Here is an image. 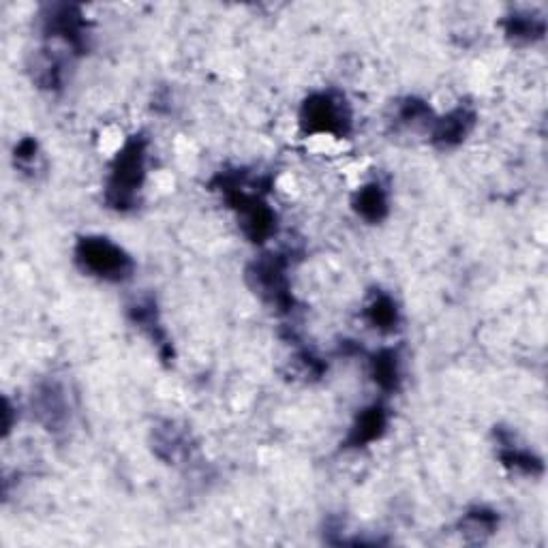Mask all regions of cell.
Segmentation results:
<instances>
[{
    "label": "cell",
    "instance_id": "1",
    "mask_svg": "<svg viewBox=\"0 0 548 548\" xmlns=\"http://www.w3.org/2000/svg\"><path fill=\"white\" fill-rule=\"evenodd\" d=\"M219 191L236 212L238 223L251 242H266L277 232V215L262 191H255L242 172H223L217 178Z\"/></svg>",
    "mask_w": 548,
    "mask_h": 548
},
{
    "label": "cell",
    "instance_id": "2",
    "mask_svg": "<svg viewBox=\"0 0 548 548\" xmlns=\"http://www.w3.org/2000/svg\"><path fill=\"white\" fill-rule=\"evenodd\" d=\"M148 142L144 135H133L118 150L110 167L108 185H105V202L118 212L133 210L140 204V193L146 182Z\"/></svg>",
    "mask_w": 548,
    "mask_h": 548
},
{
    "label": "cell",
    "instance_id": "3",
    "mask_svg": "<svg viewBox=\"0 0 548 548\" xmlns=\"http://www.w3.org/2000/svg\"><path fill=\"white\" fill-rule=\"evenodd\" d=\"M75 262L90 277L108 283H125L135 272L133 257L123 247H118L116 242L103 236L80 238L78 245H75Z\"/></svg>",
    "mask_w": 548,
    "mask_h": 548
},
{
    "label": "cell",
    "instance_id": "4",
    "mask_svg": "<svg viewBox=\"0 0 548 548\" xmlns=\"http://www.w3.org/2000/svg\"><path fill=\"white\" fill-rule=\"evenodd\" d=\"M300 129L307 135L347 137L352 133V108L337 90H322L304 99Z\"/></svg>",
    "mask_w": 548,
    "mask_h": 548
},
{
    "label": "cell",
    "instance_id": "5",
    "mask_svg": "<svg viewBox=\"0 0 548 548\" xmlns=\"http://www.w3.org/2000/svg\"><path fill=\"white\" fill-rule=\"evenodd\" d=\"M287 266L289 262L285 260V255H264L249 270V279L253 281L257 294L283 313L292 311L294 307V296L289 292Z\"/></svg>",
    "mask_w": 548,
    "mask_h": 548
},
{
    "label": "cell",
    "instance_id": "6",
    "mask_svg": "<svg viewBox=\"0 0 548 548\" xmlns=\"http://www.w3.org/2000/svg\"><path fill=\"white\" fill-rule=\"evenodd\" d=\"M43 33L45 37L63 41L75 54H82L88 48V26L82 9L75 5L50 7L43 18Z\"/></svg>",
    "mask_w": 548,
    "mask_h": 548
},
{
    "label": "cell",
    "instance_id": "7",
    "mask_svg": "<svg viewBox=\"0 0 548 548\" xmlns=\"http://www.w3.org/2000/svg\"><path fill=\"white\" fill-rule=\"evenodd\" d=\"M33 414L48 431H63L69 422V403L65 388L58 382H43L33 394Z\"/></svg>",
    "mask_w": 548,
    "mask_h": 548
},
{
    "label": "cell",
    "instance_id": "8",
    "mask_svg": "<svg viewBox=\"0 0 548 548\" xmlns=\"http://www.w3.org/2000/svg\"><path fill=\"white\" fill-rule=\"evenodd\" d=\"M476 127V112L469 105H459L446 116L431 120V140L439 148H454L467 140Z\"/></svg>",
    "mask_w": 548,
    "mask_h": 548
},
{
    "label": "cell",
    "instance_id": "9",
    "mask_svg": "<svg viewBox=\"0 0 548 548\" xmlns=\"http://www.w3.org/2000/svg\"><path fill=\"white\" fill-rule=\"evenodd\" d=\"M129 317H131V322L137 328H140L152 343L159 347L161 356L170 358L172 343H170V339H167V332H165L161 319H159V311L155 307V300H152V298L135 300L133 304H129Z\"/></svg>",
    "mask_w": 548,
    "mask_h": 548
},
{
    "label": "cell",
    "instance_id": "10",
    "mask_svg": "<svg viewBox=\"0 0 548 548\" xmlns=\"http://www.w3.org/2000/svg\"><path fill=\"white\" fill-rule=\"evenodd\" d=\"M386 429H388V409L382 403H375L360 411L352 431H349L347 435L345 444L349 448H364L382 437Z\"/></svg>",
    "mask_w": 548,
    "mask_h": 548
},
{
    "label": "cell",
    "instance_id": "11",
    "mask_svg": "<svg viewBox=\"0 0 548 548\" xmlns=\"http://www.w3.org/2000/svg\"><path fill=\"white\" fill-rule=\"evenodd\" d=\"M504 30L514 43H536L546 35V20L536 11H514L504 20Z\"/></svg>",
    "mask_w": 548,
    "mask_h": 548
},
{
    "label": "cell",
    "instance_id": "12",
    "mask_svg": "<svg viewBox=\"0 0 548 548\" xmlns=\"http://www.w3.org/2000/svg\"><path fill=\"white\" fill-rule=\"evenodd\" d=\"M499 459L506 467L521 471V474L527 476H540L544 471L542 459H538L531 450L516 444L510 435L504 433H499Z\"/></svg>",
    "mask_w": 548,
    "mask_h": 548
},
{
    "label": "cell",
    "instance_id": "13",
    "mask_svg": "<svg viewBox=\"0 0 548 548\" xmlns=\"http://www.w3.org/2000/svg\"><path fill=\"white\" fill-rule=\"evenodd\" d=\"M364 317H367V322L377 330V332H394L401 324V313L397 302H394L392 296H388L386 292H377L367 307H364Z\"/></svg>",
    "mask_w": 548,
    "mask_h": 548
},
{
    "label": "cell",
    "instance_id": "14",
    "mask_svg": "<svg viewBox=\"0 0 548 548\" xmlns=\"http://www.w3.org/2000/svg\"><path fill=\"white\" fill-rule=\"evenodd\" d=\"M354 208L364 221H369V223L384 221L388 217V193H386V189L379 185V182H369V185H364L356 193Z\"/></svg>",
    "mask_w": 548,
    "mask_h": 548
},
{
    "label": "cell",
    "instance_id": "15",
    "mask_svg": "<svg viewBox=\"0 0 548 548\" xmlns=\"http://www.w3.org/2000/svg\"><path fill=\"white\" fill-rule=\"evenodd\" d=\"M155 452L163 461L170 463L185 459L189 454V435L178 429L174 422H167L165 426L155 429Z\"/></svg>",
    "mask_w": 548,
    "mask_h": 548
},
{
    "label": "cell",
    "instance_id": "16",
    "mask_svg": "<svg viewBox=\"0 0 548 548\" xmlns=\"http://www.w3.org/2000/svg\"><path fill=\"white\" fill-rule=\"evenodd\" d=\"M499 527V516L497 512L489 510V508H474L469 510L467 514H463L461 519V534L469 540V542H484L486 538H491Z\"/></svg>",
    "mask_w": 548,
    "mask_h": 548
},
{
    "label": "cell",
    "instance_id": "17",
    "mask_svg": "<svg viewBox=\"0 0 548 548\" xmlns=\"http://www.w3.org/2000/svg\"><path fill=\"white\" fill-rule=\"evenodd\" d=\"M371 375L375 384L384 392H394L401 386V362L399 354L392 349H382V352L371 358Z\"/></svg>",
    "mask_w": 548,
    "mask_h": 548
},
{
    "label": "cell",
    "instance_id": "18",
    "mask_svg": "<svg viewBox=\"0 0 548 548\" xmlns=\"http://www.w3.org/2000/svg\"><path fill=\"white\" fill-rule=\"evenodd\" d=\"M424 120H429V123L433 120L431 108L424 101L409 97V99L399 103L397 123H401V125H418V123H424Z\"/></svg>",
    "mask_w": 548,
    "mask_h": 548
},
{
    "label": "cell",
    "instance_id": "19",
    "mask_svg": "<svg viewBox=\"0 0 548 548\" xmlns=\"http://www.w3.org/2000/svg\"><path fill=\"white\" fill-rule=\"evenodd\" d=\"M37 161H39V146L37 142L33 140V137H24V140L15 146V163H18V167H22V170H33V167H37Z\"/></svg>",
    "mask_w": 548,
    "mask_h": 548
}]
</instances>
